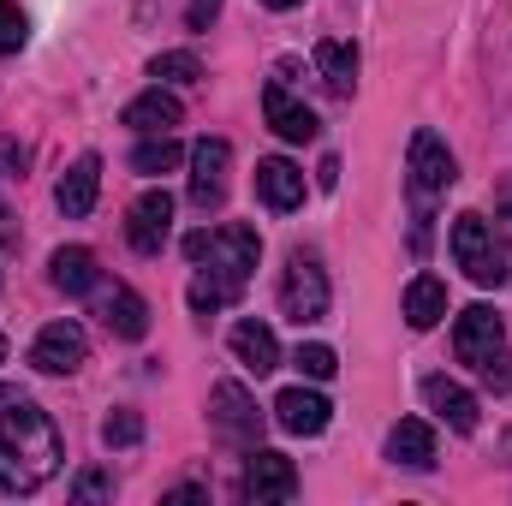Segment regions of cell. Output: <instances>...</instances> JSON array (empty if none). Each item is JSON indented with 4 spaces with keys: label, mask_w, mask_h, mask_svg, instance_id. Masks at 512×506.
<instances>
[{
    "label": "cell",
    "mask_w": 512,
    "mask_h": 506,
    "mask_svg": "<svg viewBox=\"0 0 512 506\" xmlns=\"http://www.w3.org/2000/svg\"><path fill=\"white\" fill-rule=\"evenodd\" d=\"M60 459H66V447H60L54 417L30 393L0 387V489L6 495H36L60 471Z\"/></svg>",
    "instance_id": "cell-1"
},
{
    "label": "cell",
    "mask_w": 512,
    "mask_h": 506,
    "mask_svg": "<svg viewBox=\"0 0 512 506\" xmlns=\"http://www.w3.org/2000/svg\"><path fill=\"white\" fill-rule=\"evenodd\" d=\"M185 256H191L197 274H209L215 286H227V292L239 298L245 280L256 274L262 239H256V227H245V221H227V227H203V233H191V239H185Z\"/></svg>",
    "instance_id": "cell-2"
},
{
    "label": "cell",
    "mask_w": 512,
    "mask_h": 506,
    "mask_svg": "<svg viewBox=\"0 0 512 506\" xmlns=\"http://www.w3.org/2000/svg\"><path fill=\"white\" fill-rule=\"evenodd\" d=\"M328 274H322V262L310 251H292L286 256V268H280V310L298 322V328H310V322H322L328 316Z\"/></svg>",
    "instance_id": "cell-3"
},
{
    "label": "cell",
    "mask_w": 512,
    "mask_h": 506,
    "mask_svg": "<svg viewBox=\"0 0 512 506\" xmlns=\"http://www.w3.org/2000/svg\"><path fill=\"white\" fill-rule=\"evenodd\" d=\"M453 262L477 280V286H507V256L495 245V227L483 215H459L453 221Z\"/></svg>",
    "instance_id": "cell-4"
},
{
    "label": "cell",
    "mask_w": 512,
    "mask_h": 506,
    "mask_svg": "<svg viewBox=\"0 0 512 506\" xmlns=\"http://www.w3.org/2000/svg\"><path fill=\"white\" fill-rule=\"evenodd\" d=\"M405 173H411V197H417V209H429L453 179H459V167H453V149L435 137V131H411V155H405Z\"/></svg>",
    "instance_id": "cell-5"
},
{
    "label": "cell",
    "mask_w": 512,
    "mask_h": 506,
    "mask_svg": "<svg viewBox=\"0 0 512 506\" xmlns=\"http://www.w3.org/2000/svg\"><path fill=\"white\" fill-rule=\"evenodd\" d=\"M209 417H215V429H221L227 441H239V447H256V441H262V411H256V399L239 381H215Z\"/></svg>",
    "instance_id": "cell-6"
},
{
    "label": "cell",
    "mask_w": 512,
    "mask_h": 506,
    "mask_svg": "<svg viewBox=\"0 0 512 506\" xmlns=\"http://www.w3.org/2000/svg\"><path fill=\"white\" fill-rule=\"evenodd\" d=\"M239 495L245 501H292L298 495V465L286 459V453H262L251 447V459H245V477H239Z\"/></svg>",
    "instance_id": "cell-7"
},
{
    "label": "cell",
    "mask_w": 512,
    "mask_h": 506,
    "mask_svg": "<svg viewBox=\"0 0 512 506\" xmlns=\"http://www.w3.org/2000/svg\"><path fill=\"white\" fill-rule=\"evenodd\" d=\"M227 167H233V143L227 137H203L191 149V203L197 209H221L227 203Z\"/></svg>",
    "instance_id": "cell-8"
},
{
    "label": "cell",
    "mask_w": 512,
    "mask_h": 506,
    "mask_svg": "<svg viewBox=\"0 0 512 506\" xmlns=\"http://www.w3.org/2000/svg\"><path fill=\"white\" fill-rule=\"evenodd\" d=\"M501 346H507V328H501V316H495L489 304H471V310L453 322V352H459V364L483 370Z\"/></svg>",
    "instance_id": "cell-9"
},
{
    "label": "cell",
    "mask_w": 512,
    "mask_h": 506,
    "mask_svg": "<svg viewBox=\"0 0 512 506\" xmlns=\"http://www.w3.org/2000/svg\"><path fill=\"white\" fill-rule=\"evenodd\" d=\"M84 358H90V340H84L78 322H48V328L36 334V346H30V364H36L42 376H72Z\"/></svg>",
    "instance_id": "cell-10"
},
{
    "label": "cell",
    "mask_w": 512,
    "mask_h": 506,
    "mask_svg": "<svg viewBox=\"0 0 512 506\" xmlns=\"http://www.w3.org/2000/svg\"><path fill=\"white\" fill-rule=\"evenodd\" d=\"M167 233H173V197H167V191H143V197L126 209L131 251H137V256H161Z\"/></svg>",
    "instance_id": "cell-11"
},
{
    "label": "cell",
    "mask_w": 512,
    "mask_h": 506,
    "mask_svg": "<svg viewBox=\"0 0 512 506\" xmlns=\"http://www.w3.org/2000/svg\"><path fill=\"white\" fill-rule=\"evenodd\" d=\"M256 197H262L274 215H292V209L304 203V167H292L286 155L256 161Z\"/></svg>",
    "instance_id": "cell-12"
},
{
    "label": "cell",
    "mask_w": 512,
    "mask_h": 506,
    "mask_svg": "<svg viewBox=\"0 0 512 506\" xmlns=\"http://www.w3.org/2000/svg\"><path fill=\"white\" fill-rule=\"evenodd\" d=\"M262 114H268V126H274V137H286V143H310L316 131H322V120L286 90V84H268L262 90Z\"/></svg>",
    "instance_id": "cell-13"
},
{
    "label": "cell",
    "mask_w": 512,
    "mask_h": 506,
    "mask_svg": "<svg viewBox=\"0 0 512 506\" xmlns=\"http://www.w3.org/2000/svg\"><path fill=\"white\" fill-rule=\"evenodd\" d=\"M423 399H429V411H435L447 429H459V435L477 429V393L459 387L453 376H423Z\"/></svg>",
    "instance_id": "cell-14"
},
{
    "label": "cell",
    "mask_w": 512,
    "mask_h": 506,
    "mask_svg": "<svg viewBox=\"0 0 512 506\" xmlns=\"http://www.w3.org/2000/svg\"><path fill=\"white\" fill-rule=\"evenodd\" d=\"M96 191H102V155H78V161L66 167V179H60L54 203H60V215H66V221H84V215L96 209Z\"/></svg>",
    "instance_id": "cell-15"
},
{
    "label": "cell",
    "mask_w": 512,
    "mask_h": 506,
    "mask_svg": "<svg viewBox=\"0 0 512 506\" xmlns=\"http://www.w3.org/2000/svg\"><path fill=\"white\" fill-rule=\"evenodd\" d=\"M328 417H334V405H328L322 393H310V387H286V393L274 399V423H280L286 435H322Z\"/></svg>",
    "instance_id": "cell-16"
},
{
    "label": "cell",
    "mask_w": 512,
    "mask_h": 506,
    "mask_svg": "<svg viewBox=\"0 0 512 506\" xmlns=\"http://www.w3.org/2000/svg\"><path fill=\"white\" fill-rule=\"evenodd\" d=\"M387 459L405 465V471H429V465H435V423H423V417H399L393 435H387Z\"/></svg>",
    "instance_id": "cell-17"
},
{
    "label": "cell",
    "mask_w": 512,
    "mask_h": 506,
    "mask_svg": "<svg viewBox=\"0 0 512 506\" xmlns=\"http://www.w3.org/2000/svg\"><path fill=\"white\" fill-rule=\"evenodd\" d=\"M137 137H161V131H173L179 120H185V108H179V96H167L161 84L155 90H143L137 102H126V114H120Z\"/></svg>",
    "instance_id": "cell-18"
},
{
    "label": "cell",
    "mask_w": 512,
    "mask_h": 506,
    "mask_svg": "<svg viewBox=\"0 0 512 506\" xmlns=\"http://www.w3.org/2000/svg\"><path fill=\"white\" fill-rule=\"evenodd\" d=\"M316 72H322V84H328V96H352L358 90V48L352 42H340V36H322L316 42Z\"/></svg>",
    "instance_id": "cell-19"
},
{
    "label": "cell",
    "mask_w": 512,
    "mask_h": 506,
    "mask_svg": "<svg viewBox=\"0 0 512 506\" xmlns=\"http://www.w3.org/2000/svg\"><path fill=\"white\" fill-rule=\"evenodd\" d=\"M233 352H239V364H245L251 376L280 370V340H274V328H262V322H233Z\"/></svg>",
    "instance_id": "cell-20"
},
{
    "label": "cell",
    "mask_w": 512,
    "mask_h": 506,
    "mask_svg": "<svg viewBox=\"0 0 512 506\" xmlns=\"http://www.w3.org/2000/svg\"><path fill=\"white\" fill-rule=\"evenodd\" d=\"M102 322H108L114 340H143V334H149V304H143L131 286H114L108 304H102Z\"/></svg>",
    "instance_id": "cell-21"
},
{
    "label": "cell",
    "mask_w": 512,
    "mask_h": 506,
    "mask_svg": "<svg viewBox=\"0 0 512 506\" xmlns=\"http://www.w3.org/2000/svg\"><path fill=\"white\" fill-rule=\"evenodd\" d=\"M447 316V286L435 280V274H417L411 286H405V322L423 334V328H435Z\"/></svg>",
    "instance_id": "cell-22"
},
{
    "label": "cell",
    "mask_w": 512,
    "mask_h": 506,
    "mask_svg": "<svg viewBox=\"0 0 512 506\" xmlns=\"http://www.w3.org/2000/svg\"><path fill=\"white\" fill-rule=\"evenodd\" d=\"M54 286L66 292V298H84L90 286H96V256L84 251V245H66V251H54Z\"/></svg>",
    "instance_id": "cell-23"
},
{
    "label": "cell",
    "mask_w": 512,
    "mask_h": 506,
    "mask_svg": "<svg viewBox=\"0 0 512 506\" xmlns=\"http://www.w3.org/2000/svg\"><path fill=\"white\" fill-rule=\"evenodd\" d=\"M185 161V149L161 131V137H143L137 149H131V173H143V179H155V173H173Z\"/></svg>",
    "instance_id": "cell-24"
},
{
    "label": "cell",
    "mask_w": 512,
    "mask_h": 506,
    "mask_svg": "<svg viewBox=\"0 0 512 506\" xmlns=\"http://www.w3.org/2000/svg\"><path fill=\"white\" fill-rule=\"evenodd\" d=\"M149 78H161V84H197L203 78V60L191 48H173V54H155L149 60Z\"/></svg>",
    "instance_id": "cell-25"
},
{
    "label": "cell",
    "mask_w": 512,
    "mask_h": 506,
    "mask_svg": "<svg viewBox=\"0 0 512 506\" xmlns=\"http://www.w3.org/2000/svg\"><path fill=\"white\" fill-rule=\"evenodd\" d=\"M292 364H298V376H310V381H328L334 370H340L334 346H298V352H292Z\"/></svg>",
    "instance_id": "cell-26"
},
{
    "label": "cell",
    "mask_w": 512,
    "mask_h": 506,
    "mask_svg": "<svg viewBox=\"0 0 512 506\" xmlns=\"http://www.w3.org/2000/svg\"><path fill=\"white\" fill-rule=\"evenodd\" d=\"M102 441H108V447H137V441H143V417H137V411H114V417L102 423Z\"/></svg>",
    "instance_id": "cell-27"
},
{
    "label": "cell",
    "mask_w": 512,
    "mask_h": 506,
    "mask_svg": "<svg viewBox=\"0 0 512 506\" xmlns=\"http://www.w3.org/2000/svg\"><path fill=\"white\" fill-rule=\"evenodd\" d=\"M24 36H30V18H24L12 0H0V54H18Z\"/></svg>",
    "instance_id": "cell-28"
},
{
    "label": "cell",
    "mask_w": 512,
    "mask_h": 506,
    "mask_svg": "<svg viewBox=\"0 0 512 506\" xmlns=\"http://www.w3.org/2000/svg\"><path fill=\"white\" fill-rule=\"evenodd\" d=\"M227 304H233V292H227V286H215L209 274H197V280H191V310H203V316H209V310H227Z\"/></svg>",
    "instance_id": "cell-29"
},
{
    "label": "cell",
    "mask_w": 512,
    "mask_h": 506,
    "mask_svg": "<svg viewBox=\"0 0 512 506\" xmlns=\"http://www.w3.org/2000/svg\"><path fill=\"white\" fill-rule=\"evenodd\" d=\"M102 495H114V477H108V471H84V477L72 483V501H102Z\"/></svg>",
    "instance_id": "cell-30"
},
{
    "label": "cell",
    "mask_w": 512,
    "mask_h": 506,
    "mask_svg": "<svg viewBox=\"0 0 512 506\" xmlns=\"http://www.w3.org/2000/svg\"><path fill=\"white\" fill-rule=\"evenodd\" d=\"M483 381H489L495 393H507V387H512V358H507V346H501V352L483 364Z\"/></svg>",
    "instance_id": "cell-31"
},
{
    "label": "cell",
    "mask_w": 512,
    "mask_h": 506,
    "mask_svg": "<svg viewBox=\"0 0 512 506\" xmlns=\"http://www.w3.org/2000/svg\"><path fill=\"white\" fill-rule=\"evenodd\" d=\"M215 12H221V0H191V6H185L191 30H209V24H215Z\"/></svg>",
    "instance_id": "cell-32"
},
{
    "label": "cell",
    "mask_w": 512,
    "mask_h": 506,
    "mask_svg": "<svg viewBox=\"0 0 512 506\" xmlns=\"http://www.w3.org/2000/svg\"><path fill=\"white\" fill-rule=\"evenodd\" d=\"M167 501H209V489H197V483H179V489H167Z\"/></svg>",
    "instance_id": "cell-33"
},
{
    "label": "cell",
    "mask_w": 512,
    "mask_h": 506,
    "mask_svg": "<svg viewBox=\"0 0 512 506\" xmlns=\"http://www.w3.org/2000/svg\"><path fill=\"white\" fill-rule=\"evenodd\" d=\"M495 209H501V227H507V239H512V179L501 185V203H495Z\"/></svg>",
    "instance_id": "cell-34"
},
{
    "label": "cell",
    "mask_w": 512,
    "mask_h": 506,
    "mask_svg": "<svg viewBox=\"0 0 512 506\" xmlns=\"http://www.w3.org/2000/svg\"><path fill=\"white\" fill-rule=\"evenodd\" d=\"M334 185H340V161L328 155V161H322V191H334Z\"/></svg>",
    "instance_id": "cell-35"
},
{
    "label": "cell",
    "mask_w": 512,
    "mask_h": 506,
    "mask_svg": "<svg viewBox=\"0 0 512 506\" xmlns=\"http://www.w3.org/2000/svg\"><path fill=\"white\" fill-rule=\"evenodd\" d=\"M262 6H268V12H292L298 0H262Z\"/></svg>",
    "instance_id": "cell-36"
},
{
    "label": "cell",
    "mask_w": 512,
    "mask_h": 506,
    "mask_svg": "<svg viewBox=\"0 0 512 506\" xmlns=\"http://www.w3.org/2000/svg\"><path fill=\"white\" fill-rule=\"evenodd\" d=\"M0 364H6V340H0Z\"/></svg>",
    "instance_id": "cell-37"
}]
</instances>
